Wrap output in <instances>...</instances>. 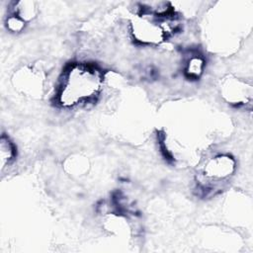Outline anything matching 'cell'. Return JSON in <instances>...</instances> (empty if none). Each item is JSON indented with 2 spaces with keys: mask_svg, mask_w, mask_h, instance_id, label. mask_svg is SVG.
<instances>
[{
  "mask_svg": "<svg viewBox=\"0 0 253 253\" xmlns=\"http://www.w3.org/2000/svg\"><path fill=\"white\" fill-rule=\"evenodd\" d=\"M101 74L88 65H73L65 73L58 94L63 106H75L93 99L101 87Z\"/></svg>",
  "mask_w": 253,
  "mask_h": 253,
  "instance_id": "1",
  "label": "cell"
},
{
  "mask_svg": "<svg viewBox=\"0 0 253 253\" xmlns=\"http://www.w3.org/2000/svg\"><path fill=\"white\" fill-rule=\"evenodd\" d=\"M165 29L148 20H139L133 24V35L137 41L141 42L154 43L159 42L165 35Z\"/></svg>",
  "mask_w": 253,
  "mask_h": 253,
  "instance_id": "2",
  "label": "cell"
},
{
  "mask_svg": "<svg viewBox=\"0 0 253 253\" xmlns=\"http://www.w3.org/2000/svg\"><path fill=\"white\" fill-rule=\"evenodd\" d=\"M234 169L233 160L224 155L216 156L210 160L205 168V175L211 179L222 180L229 176Z\"/></svg>",
  "mask_w": 253,
  "mask_h": 253,
  "instance_id": "3",
  "label": "cell"
},
{
  "mask_svg": "<svg viewBox=\"0 0 253 253\" xmlns=\"http://www.w3.org/2000/svg\"><path fill=\"white\" fill-rule=\"evenodd\" d=\"M15 150L13 144L9 141L8 138L2 137L1 139V163L2 166L8 164L14 157Z\"/></svg>",
  "mask_w": 253,
  "mask_h": 253,
  "instance_id": "4",
  "label": "cell"
},
{
  "mask_svg": "<svg viewBox=\"0 0 253 253\" xmlns=\"http://www.w3.org/2000/svg\"><path fill=\"white\" fill-rule=\"evenodd\" d=\"M203 70V61L198 58L194 57L189 61V65L187 67V72L191 77H198Z\"/></svg>",
  "mask_w": 253,
  "mask_h": 253,
  "instance_id": "5",
  "label": "cell"
}]
</instances>
